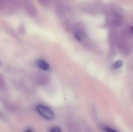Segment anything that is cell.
Masks as SVG:
<instances>
[{"instance_id": "cell-1", "label": "cell", "mask_w": 133, "mask_h": 132, "mask_svg": "<svg viewBox=\"0 0 133 132\" xmlns=\"http://www.w3.org/2000/svg\"><path fill=\"white\" fill-rule=\"evenodd\" d=\"M37 110L40 114L46 119L52 120L54 118V115L53 112L46 106L38 105L37 107Z\"/></svg>"}, {"instance_id": "cell-2", "label": "cell", "mask_w": 133, "mask_h": 132, "mask_svg": "<svg viewBox=\"0 0 133 132\" xmlns=\"http://www.w3.org/2000/svg\"><path fill=\"white\" fill-rule=\"evenodd\" d=\"M37 64L41 69L44 70H48L50 69V66L45 60L43 59H39L37 60Z\"/></svg>"}, {"instance_id": "cell-3", "label": "cell", "mask_w": 133, "mask_h": 132, "mask_svg": "<svg viewBox=\"0 0 133 132\" xmlns=\"http://www.w3.org/2000/svg\"><path fill=\"white\" fill-rule=\"evenodd\" d=\"M123 64V62L122 60H118L113 63L112 67L114 69H118L122 66Z\"/></svg>"}, {"instance_id": "cell-4", "label": "cell", "mask_w": 133, "mask_h": 132, "mask_svg": "<svg viewBox=\"0 0 133 132\" xmlns=\"http://www.w3.org/2000/svg\"><path fill=\"white\" fill-rule=\"evenodd\" d=\"M5 86V82L4 78L3 76L0 75V89L4 88Z\"/></svg>"}, {"instance_id": "cell-5", "label": "cell", "mask_w": 133, "mask_h": 132, "mask_svg": "<svg viewBox=\"0 0 133 132\" xmlns=\"http://www.w3.org/2000/svg\"><path fill=\"white\" fill-rule=\"evenodd\" d=\"M104 129L105 131H106L111 132L117 131H116L115 129H113L111 128H110V127H105L104 128Z\"/></svg>"}, {"instance_id": "cell-6", "label": "cell", "mask_w": 133, "mask_h": 132, "mask_svg": "<svg viewBox=\"0 0 133 132\" xmlns=\"http://www.w3.org/2000/svg\"><path fill=\"white\" fill-rule=\"evenodd\" d=\"M50 131L55 132H59L61 131V129L58 127H54L50 129Z\"/></svg>"}, {"instance_id": "cell-7", "label": "cell", "mask_w": 133, "mask_h": 132, "mask_svg": "<svg viewBox=\"0 0 133 132\" xmlns=\"http://www.w3.org/2000/svg\"><path fill=\"white\" fill-rule=\"evenodd\" d=\"M5 0H0V9H2L4 7Z\"/></svg>"}, {"instance_id": "cell-8", "label": "cell", "mask_w": 133, "mask_h": 132, "mask_svg": "<svg viewBox=\"0 0 133 132\" xmlns=\"http://www.w3.org/2000/svg\"><path fill=\"white\" fill-rule=\"evenodd\" d=\"M74 36H75V38L77 40H78V41H80L81 40V39L80 37L76 34H75L74 35Z\"/></svg>"}, {"instance_id": "cell-9", "label": "cell", "mask_w": 133, "mask_h": 132, "mask_svg": "<svg viewBox=\"0 0 133 132\" xmlns=\"http://www.w3.org/2000/svg\"><path fill=\"white\" fill-rule=\"evenodd\" d=\"M2 66V62L1 61V60H0V67L1 66Z\"/></svg>"}, {"instance_id": "cell-10", "label": "cell", "mask_w": 133, "mask_h": 132, "mask_svg": "<svg viewBox=\"0 0 133 132\" xmlns=\"http://www.w3.org/2000/svg\"><path fill=\"white\" fill-rule=\"evenodd\" d=\"M131 30H132V32H133V26L131 27Z\"/></svg>"}]
</instances>
